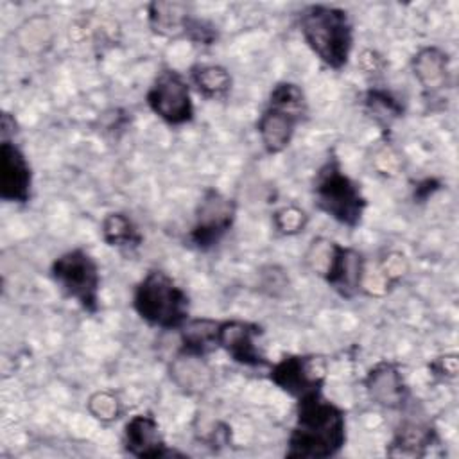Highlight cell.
<instances>
[{
    "label": "cell",
    "instance_id": "22",
    "mask_svg": "<svg viewBox=\"0 0 459 459\" xmlns=\"http://www.w3.org/2000/svg\"><path fill=\"white\" fill-rule=\"evenodd\" d=\"M305 222H307V217L301 210L294 208V206H287V208H281L280 212L274 213V224L276 228L281 231V233H287V235H292V233H298L305 228Z\"/></svg>",
    "mask_w": 459,
    "mask_h": 459
},
{
    "label": "cell",
    "instance_id": "6",
    "mask_svg": "<svg viewBox=\"0 0 459 459\" xmlns=\"http://www.w3.org/2000/svg\"><path fill=\"white\" fill-rule=\"evenodd\" d=\"M57 287L84 310L97 312L100 274L99 265L84 249H72L57 256L50 267Z\"/></svg>",
    "mask_w": 459,
    "mask_h": 459
},
{
    "label": "cell",
    "instance_id": "13",
    "mask_svg": "<svg viewBox=\"0 0 459 459\" xmlns=\"http://www.w3.org/2000/svg\"><path fill=\"white\" fill-rule=\"evenodd\" d=\"M124 445L136 457H167L172 455L160 434L158 421L147 414H134L124 427Z\"/></svg>",
    "mask_w": 459,
    "mask_h": 459
},
{
    "label": "cell",
    "instance_id": "8",
    "mask_svg": "<svg viewBox=\"0 0 459 459\" xmlns=\"http://www.w3.org/2000/svg\"><path fill=\"white\" fill-rule=\"evenodd\" d=\"M151 111L170 126H181L194 118V102L188 82L176 70H163L147 91Z\"/></svg>",
    "mask_w": 459,
    "mask_h": 459
},
{
    "label": "cell",
    "instance_id": "9",
    "mask_svg": "<svg viewBox=\"0 0 459 459\" xmlns=\"http://www.w3.org/2000/svg\"><path fill=\"white\" fill-rule=\"evenodd\" d=\"M235 221L233 199L217 190H206L195 210V222L190 230V242L197 249L213 247L231 228Z\"/></svg>",
    "mask_w": 459,
    "mask_h": 459
},
{
    "label": "cell",
    "instance_id": "10",
    "mask_svg": "<svg viewBox=\"0 0 459 459\" xmlns=\"http://www.w3.org/2000/svg\"><path fill=\"white\" fill-rule=\"evenodd\" d=\"M269 377L280 389L299 398L323 389L325 368L316 357L289 355L271 366Z\"/></svg>",
    "mask_w": 459,
    "mask_h": 459
},
{
    "label": "cell",
    "instance_id": "5",
    "mask_svg": "<svg viewBox=\"0 0 459 459\" xmlns=\"http://www.w3.org/2000/svg\"><path fill=\"white\" fill-rule=\"evenodd\" d=\"M305 111V95L298 84L278 82L273 88L269 106L256 122V131L267 152L276 154L289 147Z\"/></svg>",
    "mask_w": 459,
    "mask_h": 459
},
{
    "label": "cell",
    "instance_id": "16",
    "mask_svg": "<svg viewBox=\"0 0 459 459\" xmlns=\"http://www.w3.org/2000/svg\"><path fill=\"white\" fill-rule=\"evenodd\" d=\"M181 344L183 353L192 357H203L212 350L219 348L217 335H219V321L199 317L188 319L181 328Z\"/></svg>",
    "mask_w": 459,
    "mask_h": 459
},
{
    "label": "cell",
    "instance_id": "1",
    "mask_svg": "<svg viewBox=\"0 0 459 459\" xmlns=\"http://www.w3.org/2000/svg\"><path fill=\"white\" fill-rule=\"evenodd\" d=\"M346 441V416L321 391L298 398L296 423L289 436L287 457L325 459L341 452Z\"/></svg>",
    "mask_w": 459,
    "mask_h": 459
},
{
    "label": "cell",
    "instance_id": "17",
    "mask_svg": "<svg viewBox=\"0 0 459 459\" xmlns=\"http://www.w3.org/2000/svg\"><path fill=\"white\" fill-rule=\"evenodd\" d=\"M190 14L185 4L178 2H152L149 5V22L154 32L161 36L185 34Z\"/></svg>",
    "mask_w": 459,
    "mask_h": 459
},
{
    "label": "cell",
    "instance_id": "19",
    "mask_svg": "<svg viewBox=\"0 0 459 459\" xmlns=\"http://www.w3.org/2000/svg\"><path fill=\"white\" fill-rule=\"evenodd\" d=\"M102 237L108 246L134 249L142 244V235L133 221L124 213H109L102 221Z\"/></svg>",
    "mask_w": 459,
    "mask_h": 459
},
{
    "label": "cell",
    "instance_id": "18",
    "mask_svg": "<svg viewBox=\"0 0 459 459\" xmlns=\"http://www.w3.org/2000/svg\"><path fill=\"white\" fill-rule=\"evenodd\" d=\"M192 81L206 99H224L231 90V75L219 65H197L192 68Z\"/></svg>",
    "mask_w": 459,
    "mask_h": 459
},
{
    "label": "cell",
    "instance_id": "12",
    "mask_svg": "<svg viewBox=\"0 0 459 459\" xmlns=\"http://www.w3.org/2000/svg\"><path fill=\"white\" fill-rule=\"evenodd\" d=\"M32 172L22 149L11 142L0 143V197L7 203H27L30 199Z\"/></svg>",
    "mask_w": 459,
    "mask_h": 459
},
{
    "label": "cell",
    "instance_id": "3",
    "mask_svg": "<svg viewBox=\"0 0 459 459\" xmlns=\"http://www.w3.org/2000/svg\"><path fill=\"white\" fill-rule=\"evenodd\" d=\"M136 314L161 330L181 328L188 317V294L163 271L147 273L133 294Z\"/></svg>",
    "mask_w": 459,
    "mask_h": 459
},
{
    "label": "cell",
    "instance_id": "7",
    "mask_svg": "<svg viewBox=\"0 0 459 459\" xmlns=\"http://www.w3.org/2000/svg\"><path fill=\"white\" fill-rule=\"evenodd\" d=\"M310 251L323 256L321 260L317 258L316 267L335 292L344 298H351L360 290L366 276V264L359 251L330 240H323V246L321 240L314 242Z\"/></svg>",
    "mask_w": 459,
    "mask_h": 459
},
{
    "label": "cell",
    "instance_id": "15",
    "mask_svg": "<svg viewBox=\"0 0 459 459\" xmlns=\"http://www.w3.org/2000/svg\"><path fill=\"white\" fill-rule=\"evenodd\" d=\"M412 70L423 90L436 93L448 81V56L437 47L421 48L412 59Z\"/></svg>",
    "mask_w": 459,
    "mask_h": 459
},
{
    "label": "cell",
    "instance_id": "2",
    "mask_svg": "<svg viewBox=\"0 0 459 459\" xmlns=\"http://www.w3.org/2000/svg\"><path fill=\"white\" fill-rule=\"evenodd\" d=\"M299 30L308 48L330 68L341 70L353 47V27L344 9L307 5L299 13Z\"/></svg>",
    "mask_w": 459,
    "mask_h": 459
},
{
    "label": "cell",
    "instance_id": "20",
    "mask_svg": "<svg viewBox=\"0 0 459 459\" xmlns=\"http://www.w3.org/2000/svg\"><path fill=\"white\" fill-rule=\"evenodd\" d=\"M434 441V432L430 427L416 423V421H407L402 425L398 436L393 441V446L400 448L394 455H421L423 448H427Z\"/></svg>",
    "mask_w": 459,
    "mask_h": 459
},
{
    "label": "cell",
    "instance_id": "14",
    "mask_svg": "<svg viewBox=\"0 0 459 459\" xmlns=\"http://www.w3.org/2000/svg\"><path fill=\"white\" fill-rule=\"evenodd\" d=\"M366 389L369 396L389 409H398L407 400V387L402 373L389 362L377 364L366 377Z\"/></svg>",
    "mask_w": 459,
    "mask_h": 459
},
{
    "label": "cell",
    "instance_id": "4",
    "mask_svg": "<svg viewBox=\"0 0 459 459\" xmlns=\"http://www.w3.org/2000/svg\"><path fill=\"white\" fill-rule=\"evenodd\" d=\"M314 203L317 210L348 228H355L360 222L368 204L359 183L342 170L337 158H330L317 170Z\"/></svg>",
    "mask_w": 459,
    "mask_h": 459
},
{
    "label": "cell",
    "instance_id": "23",
    "mask_svg": "<svg viewBox=\"0 0 459 459\" xmlns=\"http://www.w3.org/2000/svg\"><path fill=\"white\" fill-rule=\"evenodd\" d=\"M90 411L93 412L95 418L102 420V421H111L118 416L120 412V405L117 402V398L109 393H97L91 396L90 400Z\"/></svg>",
    "mask_w": 459,
    "mask_h": 459
},
{
    "label": "cell",
    "instance_id": "11",
    "mask_svg": "<svg viewBox=\"0 0 459 459\" xmlns=\"http://www.w3.org/2000/svg\"><path fill=\"white\" fill-rule=\"evenodd\" d=\"M262 335V328L249 321H219V335L217 344L222 348L235 362L260 368L265 366L267 360L260 348L256 346V337Z\"/></svg>",
    "mask_w": 459,
    "mask_h": 459
},
{
    "label": "cell",
    "instance_id": "21",
    "mask_svg": "<svg viewBox=\"0 0 459 459\" xmlns=\"http://www.w3.org/2000/svg\"><path fill=\"white\" fill-rule=\"evenodd\" d=\"M366 104L369 106L373 115L384 120H391L402 115V106L396 102L394 97H391V93L384 90H369L366 95Z\"/></svg>",
    "mask_w": 459,
    "mask_h": 459
}]
</instances>
